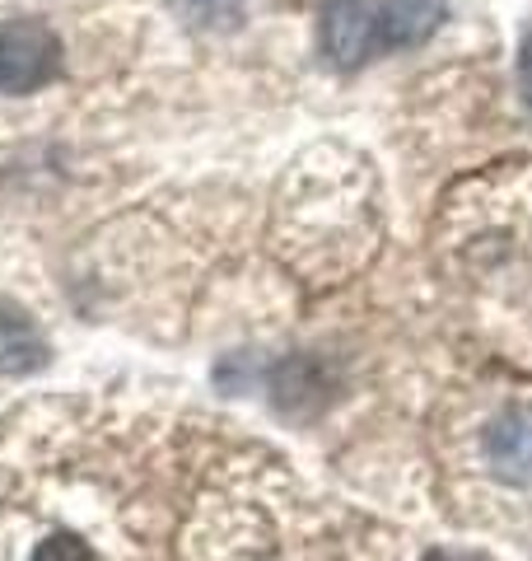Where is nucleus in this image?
<instances>
[{
  "instance_id": "nucleus-5",
  "label": "nucleus",
  "mask_w": 532,
  "mask_h": 561,
  "mask_svg": "<svg viewBox=\"0 0 532 561\" xmlns=\"http://www.w3.org/2000/svg\"><path fill=\"white\" fill-rule=\"evenodd\" d=\"M28 561H103L99 548H89V538H80L76 529H51L33 542Z\"/></svg>"
},
{
  "instance_id": "nucleus-3",
  "label": "nucleus",
  "mask_w": 532,
  "mask_h": 561,
  "mask_svg": "<svg viewBox=\"0 0 532 561\" xmlns=\"http://www.w3.org/2000/svg\"><path fill=\"white\" fill-rule=\"evenodd\" d=\"M486 459L495 468V478L519 482V486L532 482V412L528 408H513V412L490 421Z\"/></svg>"
},
{
  "instance_id": "nucleus-4",
  "label": "nucleus",
  "mask_w": 532,
  "mask_h": 561,
  "mask_svg": "<svg viewBox=\"0 0 532 561\" xmlns=\"http://www.w3.org/2000/svg\"><path fill=\"white\" fill-rule=\"evenodd\" d=\"M47 365V337L24 309L0 300V375H33Z\"/></svg>"
},
{
  "instance_id": "nucleus-2",
  "label": "nucleus",
  "mask_w": 532,
  "mask_h": 561,
  "mask_svg": "<svg viewBox=\"0 0 532 561\" xmlns=\"http://www.w3.org/2000/svg\"><path fill=\"white\" fill-rule=\"evenodd\" d=\"M61 38L43 20L0 24V94H33L57 80Z\"/></svg>"
},
{
  "instance_id": "nucleus-7",
  "label": "nucleus",
  "mask_w": 532,
  "mask_h": 561,
  "mask_svg": "<svg viewBox=\"0 0 532 561\" xmlns=\"http://www.w3.org/2000/svg\"><path fill=\"white\" fill-rule=\"evenodd\" d=\"M425 561H486L476 552H458V548H439V552H425Z\"/></svg>"
},
{
  "instance_id": "nucleus-1",
  "label": "nucleus",
  "mask_w": 532,
  "mask_h": 561,
  "mask_svg": "<svg viewBox=\"0 0 532 561\" xmlns=\"http://www.w3.org/2000/svg\"><path fill=\"white\" fill-rule=\"evenodd\" d=\"M443 24V0H327L323 51L350 70L397 47H420Z\"/></svg>"
},
{
  "instance_id": "nucleus-6",
  "label": "nucleus",
  "mask_w": 532,
  "mask_h": 561,
  "mask_svg": "<svg viewBox=\"0 0 532 561\" xmlns=\"http://www.w3.org/2000/svg\"><path fill=\"white\" fill-rule=\"evenodd\" d=\"M519 80H523V99L532 103V38L523 43V57H519Z\"/></svg>"
}]
</instances>
